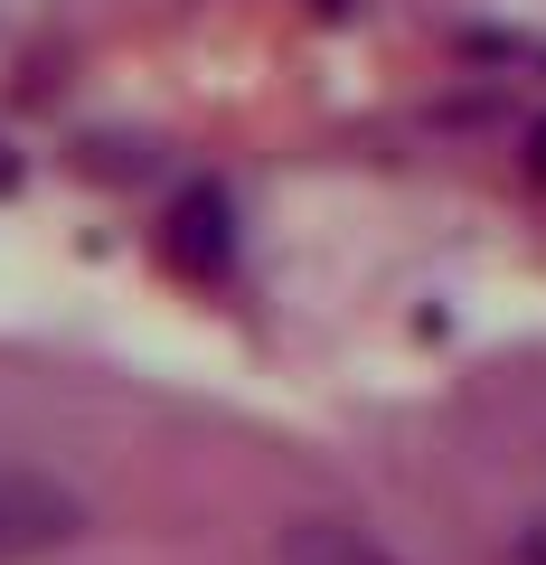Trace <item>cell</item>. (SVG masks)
Segmentation results:
<instances>
[{
    "label": "cell",
    "mask_w": 546,
    "mask_h": 565,
    "mask_svg": "<svg viewBox=\"0 0 546 565\" xmlns=\"http://www.w3.org/2000/svg\"><path fill=\"white\" fill-rule=\"evenodd\" d=\"M57 537H76V500L39 471H0V556H29Z\"/></svg>",
    "instance_id": "obj_1"
},
{
    "label": "cell",
    "mask_w": 546,
    "mask_h": 565,
    "mask_svg": "<svg viewBox=\"0 0 546 565\" xmlns=\"http://www.w3.org/2000/svg\"><path fill=\"white\" fill-rule=\"evenodd\" d=\"M292 565H349V537H321V527H311V537L292 546Z\"/></svg>",
    "instance_id": "obj_2"
},
{
    "label": "cell",
    "mask_w": 546,
    "mask_h": 565,
    "mask_svg": "<svg viewBox=\"0 0 546 565\" xmlns=\"http://www.w3.org/2000/svg\"><path fill=\"white\" fill-rule=\"evenodd\" d=\"M508 565H546V519H537V527L518 537V556H508Z\"/></svg>",
    "instance_id": "obj_3"
},
{
    "label": "cell",
    "mask_w": 546,
    "mask_h": 565,
    "mask_svg": "<svg viewBox=\"0 0 546 565\" xmlns=\"http://www.w3.org/2000/svg\"><path fill=\"white\" fill-rule=\"evenodd\" d=\"M527 151H537V180H546V122H537V141H527Z\"/></svg>",
    "instance_id": "obj_4"
}]
</instances>
